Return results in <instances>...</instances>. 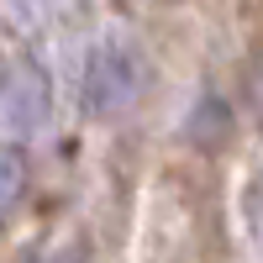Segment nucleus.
Returning a JSON list of instances; mask_svg holds the SVG:
<instances>
[{
  "label": "nucleus",
  "instance_id": "nucleus-1",
  "mask_svg": "<svg viewBox=\"0 0 263 263\" xmlns=\"http://www.w3.org/2000/svg\"><path fill=\"white\" fill-rule=\"evenodd\" d=\"M16 190H21V163H16V153H0V211L16 200Z\"/></svg>",
  "mask_w": 263,
  "mask_h": 263
},
{
  "label": "nucleus",
  "instance_id": "nucleus-2",
  "mask_svg": "<svg viewBox=\"0 0 263 263\" xmlns=\"http://www.w3.org/2000/svg\"><path fill=\"white\" fill-rule=\"evenodd\" d=\"M258 105H263V74H258Z\"/></svg>",
  "mask_w": 263,
  "mask_h": 263
}]
</instances>
